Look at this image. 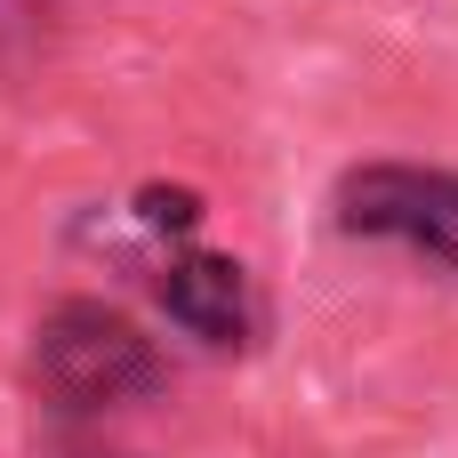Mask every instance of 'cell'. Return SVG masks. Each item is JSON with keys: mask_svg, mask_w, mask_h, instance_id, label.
<instances>
[{"mask_svg": "<svg viewBox=\"0 0 458 458\" xmlns=\"http://www.w3.org/2000/svg\"><path fill=\"white\" fill-rule=\"evenodd\" d=\"M32 370L40 386L64 403V411H113V403H145L161 386V362L153 346L105 314V306H56L40 322V346H32Z\"/></svg>", "mask_w": 458, "mask_h": 458, "instance_id": "obj_1", "label": "cell"}, {"mask_svg": "<svg viewBox=\"0 0 458 458\" xmlns=\"http://www.w3.org/2000/svg\"><path fill=\"white\" fill-rule=\"evenodd\" d=\"M338 225L346 233H378V242H411L427 258L458 266V177L451 169H354L338 185Z\"/></svg>", "mask_w": 458, "mask_h": 458, "instance_id": "obj_2", "label": "cell"}, {"mask_svg": "<svg viewBox=\"0 0 458 458\" xmlns=\"http://www.w3.org/2000/svg\"><path fill=\"white\" fill-rule=\"evenodd\" d=\"M161 306L201 346H242V330H250V282L233 258H177L161 274Z\"/></svg>", "mask_w": 458, "mask_h": 458, "instance_id": "obj_3", "label": "cell"}, {"mask_svg": "<svg viewBox=\"0 0 458 458\" xmlns=\"http://www.w3.org/2000/svg\"><path fill=\"white\" fill-rule=\"evenodd\" d=\"M137 217H145L153 233H185V225L201 217V201H193V193H161V185H153V193L137 201Z\"/></svg>", "mask_w": 458, "mask_h": 458, "instance_id": "obj_4", "label": "cell"}, {"mask_svg": "<svg viewBox=\"0 0 458 458\" xmlns=\"http://www.w3.org/2000/svg\"><path fill=\"white\" fill-rule=\"evenodd\" d=\"M64 458H97V451H64Z\"/></svg>", "mask_w": 458, "mask_h": 458, "instance_id": "obj_5", "label": "cell"}]
</instances>
